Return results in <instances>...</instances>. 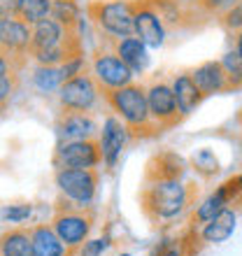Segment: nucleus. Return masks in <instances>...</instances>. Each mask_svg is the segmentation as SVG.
<instances>
[{
	"label": "nucleus",
	"mask_w": 242,
	"mask_h": 256,
	"mask_svg": "<svg viewBox=\"0 0 242 256\" xmlns=\"http://www.w3.org/2000/svg\"><path fill=\"white\" fill-rule=\"evenodd\" d=\"M222 24L230 30H242V0H238L236 5L222 14Z\"/></svg>",
	"instance_id": "c85d7f7f"
},
{
	"label": "nucleus",
	"mask_w": 242,
	"mask_h": 256,
	"mask_svg": "<svg viewBox=\"0 0 242 256\" xmlns=\"http://www.w3.org/2000/svg\"><path fill=\"white\" fill-rule=\"evenodd\" d=\"M100 84L88 72L70 77L58 86V100L63 110H74V112H91L100 100Z\"/></svg>",
	"instance_id": "423d86ee"
},
{
	"label": "nucleus",
	"mask_w": 242,
	"mask_h": 256,
	"mask_svg": "<svg viewBox=\"0 0 242 256\" xmlns=\"http://www.w3.org/2000/svg\"><path fill=\"white\" fill-rule=\"evenodd\" d=\"M91 74L96 77V82L100 84L102 94L108 91H114L133 82V70L121 61L116 52H96L94 61H91Z\"/></svg>",
	"instance_id": "6e6552de"
},
{
	"label": "nucleus",
	"mask_w": 242,
	"mask_h": 256,
	"mask_svg": "<svg viewBox=\"0 0 242 256\" xmlns=\"http://www.w3.org/2000/svg\"><path fill=\"white\" fill-rule=\"evenodd\" d=\"M147 108L152 114V122L161 128H170L180 122V110H177V100H175V91L172 84L163 80H154L147 86Z\"/></svg>",
	"instance_id": "9d476101"
},
{
	"label": "nucleus",
	"mask_w": 242,
	"mask_h": 256,
	"mask_svg": "<svg viewBox=\"0 0 242 256\" xmlns=\"http://www.w3.org/2000/svg\"><path fill=\"white\" fill-rule=\"evenodd\" d=\"M172 91H175V100H177V110L182 116H188L191 112H196V108L202 102V91L196 86L191 72H182L172 80Z\"/></svg>",
	"instance_id": "6ab92c4d"
},
{
	"label": "nucleus",
	"mask_w": 242,
	"mask_h": 256,
	"mask_svg": "<svg viewBox=\"0 0 242 256\" xmlns=\"http://www.w3.org/2000/svg\"><path fill=\"white\" fill-rule=\"evenodd\" d=\"M16 7H19V0H0V19H14Z\"/></svg>",
	"instance_id": "473e14b6"
},
{
	"label": "nucleus",
	"mask_w": 242,
	"mask_h": 256,
	"mask_svg": "<svg viewBox=\"0 0 242 256\" xmlns=\"http://www.w3.org/2000/svg\"><path fill=\"white\" fill-rule=\"evenodd\" d=\"M158 256H184V254H182V247H170V250H166Z\"/></svg>",
	"instance_id": "f704fd0d"
},
{
	"label": "nucleus",
	"mask_w": 242,
	"mask_h": 256,
	"mask_svg": "<svg viewBox=\"0 0 242 256\" xmlns=\"http://www.w3.org/2000/svg\"><path fill=\"white\" fill-rule=\"evenodd\" d=\"M119 256H130V254H119Z\"/></svg>",
	"instance_id": "e433bc0d"
},
{
	"label": "nucleus",
	"mask_w": 242,
	"mask_h": 256,
	"mask_svg": "<svg viewBox=\"0 0 242 256\" xmlns=\"http://www.w3.org/2000/svg\"><path fill=\"white\" fill-rule=\"evenodd\" d=\"M133 35L140 38L147 47L158 49L166 42V24L156 10L149 5L147 0H135V19H133Z\"/></svg>",
	"instance_id": "9b49d317"
},
{
	"label": "nucleus",
	"mask_w": 242,
	"mask_h": 256,
	"mask_svg": "<svg viewBox=\"0 0 242 256\" xmlns=\"http://www.w3.org/2000/svg\"><path fill=\"white\" fill-rule=\"evenodd\" d=\"M228 74V82H230V88L233 86H240L242 84V58L236 54V52H228V54L224 56L222 61H219Z\"/></svg>",
	"instance_id": "cd10ccee"
},
{
	"label": "nucleus",
	"mask_w": 242,
	"mask_h": 256,
	"mask_svg": "<svg viewBox=\"0 0 242 256\" xmlns=\"http://www.w3.org/2000/svg\"><path fill=\"white\" fill-rule=\"evenodd\" d=\"M56 130H58V140H86V138H96L98 133V124L91 116V112H74V110H66L56 122Z\"/></svg>",
	"instance_id": "ddd939ff"
},
{
	"label": "nucleus",
	"mask_w": 242,
	"mask_h": 256,
	"mask_svg": "<svg viewBox=\"0 0 242 256\" xmlns=\"http://www.w3.org/2000/svg\"><path fill=\"white\" fill-rule=\"evenodd\" d=\"M147 49H149L147 44H144L140 38H135V35L114 42L116 56L133 70V74H142L149 68V52Z\"/></svg>",
	"instance_id": "a211bd4d"
},
{
	"label": "nucleus",
	"mask_w": 242,
	"mask_h": 256,
	"mask_svg": "<svg viewBox=\"0 0 242 256\" xmlns=\"http://www.w3.org/2000/svg\"><path fill=\"white\" fill-rule=\"evenodd\" d=\"M200 2L202 10H208V12H226L228 7H233L238 0H198Z\"/></svg>",
	"instance_id": "2f4dec72"
},
{
	"label": "nucleus",
	"mask_w": 242,
	"mask_h": 256,
	"mask_svg": "<svg viewBox=\"0 0 242 256\" xmlns=\"http://www.w3.org/2000/svg\"><path fill=\"white\" fill-rule=\"evenodd\" d=\"M14 70H16V66H14V63L10 61V58L2 54V52H0V72L7 74V72H14Z\"/></svg>",
	"instance_id": "72a5a7b5"
},
{
	"label": "nucleus",
	"mask_w": 242,
	"mask_h": 256,
	"mask_svg": "<svg viewBox=\"0 0 242 256\" xmlns=\"http://www.w3.org/2000/svg\"><path fill=\"white\" fill-rule=\"evenodd\" d=\"M110 240L108 238H96V240H86V242L82 244L80 250V256H102L105 250H108Z\"/></svg>",
	"instance_id": "7c9ffc66"
},
{
	"label": "nucleus",
	"mask_w": 242,
	"mask_h": 256,
	"mask_svg": "<svg viewBox=\"0 0 242 256\" xmlns=\"http://www.w3.org/2000/svg\"><path fill=\"white\" fill-rule=\"evenodd\" d=\"M86 12L96 28L102 35H108V40L119 42L133 35L135 0H110V2L96 0V2H88Z\"/></svg>",
	"instance_id": "7ed1b4c3"
},
{
	"label": "nucleus",
	"mask_w": 242,
	"mask_h": 256,
	"mask_svg": "<svg viewBox=\"0 0 242 256\" xmlns=\"http://www.w3.org/2000/svg\"><path fill=\"white\" fill-rule=\"evenodd\" d=\"M236 224H238V212H236V210H230V208H224L219 214H214L212 219H210V222L202 224L200 238L208 244L226 242V240L233 236Z\"/></svg>",
	"instance_id": "f3484780"
},
{
	"label": "nucleus",
	"mask_w": 242,
	"mask_h": 256,
	"mask_svg": "<svg viewBox=\"0 0 242 256\" xmlns=\"http://www.w3.org/2000/svg\"><path fill=\"white\" fill-rule=\"evenodd\" d=\"M63 84V77H60L58 66H38L33 72V86L40 91V94H52V91H58V86Z\"/></svg>",
	"instance_id": "b1692460"
},
{
	"label": "nucleus",
	"mask_w": 242,
	"mask_h": 256,
	"mask_svg": "<svg viewBox=\"0 0 242 256\" xmlns=\"http://www.w3.org/2000/svg\"><path fill=\"white\" fill-rule=\"evenodd\" d=\"M47 16H52V0H19L16 19L26 21L28 26H33Z\"/></svg>",
	"instance_id": "5701e85b"
},
{
	"label": "nucleus",
	"mask_w": 242,
	"mask_h": 256,
	"mask_svg": "<svg viewBox=\"0 0 242 256\" xmlns=\"http://www.w3.org/2000/svg\"><path fill=\"white\" fill-rule=\"evenodd\" d=\"M130 140V130L126 128V124L121 122L119 116H108L105 124H102L100 138H98V144H100V156L102 163L108 168H114L116 161H119L121 152Z\"/></svg>",
	"instance_id": "f8f14e48"
},
{
	"label": "nucleus",
	"mask_w": 242,
	"mask_h": 256,
	"mask_svg": "<svg viewBox=\"0 0 242 256\" xmlns=\"http://www.w3.org/2000/svg\"><path fill=\"white\" fill-rule=\"evenodd\" d=\"M240 119H242V116H240Z\"/></svg>",
	"instance_id": "4c0bfd02"
},
{
	"label": "nucleus",
	"mask_w": 242,
	"mask_h": 256,
	"mask_svg": "<svg viewBox=\"0 0 242 256\" xmlns=\"http://www.w3.org/2000/svg\"><path fill=\"white\" fill-rule=\"evenodd\" d=\"M236 54L242 58V30H238V38H236Z\"/></svg>",
	"instance_id": "c9c22d12"
},
{
	"label": "nucleus",
	"mask_w": 242,
	"mask_h": 256,
	"mask_svg": "<svg viewBox=\"0 0 242 256\" xmlns=\"http://www.w3.org/2000/svg\"><path fill=\"white\" fill-rule=\"evenodd\" d=\"M191 202V189L182 180H154L144 182L140 191L142 212L152 222H172L184 214Z\"/></svg>",
	"instance_id": "f03ea898"
},
{
	"label": "nucleus",
	"mask_w": 242,
	"mask_h": 256,
	"mask_svg": "<svg viewBox=\"0 0 242 256\" xmlns=\"http://www.w3.org/2000/svg\"><path fill=\"white\" fill-rule=\"evenodd\" d=\"M52 228L66 242L68 250L74 252L86 242L88 233L94 228V212H91V208H77L70 202L58 205L54 219H52Z\"/></svg>",
	"instance_id": "20e7f679"
},
{
	"label": "nucleus",
	"mask_w": 242,
	"mask_h": 256,
	"mask_svg": "<svg viewBox=\"0 0 242 256\" xmlns=\"http://www.w3.org/2000/svg\"><path fill=\"white\" fill-rule=\"evenodd\" d=\"M14 91H16V74L0 72V108H5V102L14 96Z\"/></svg>",
	"instance_id": "c756f323"
},
{
	"label": "nucleus",
	"mask_w": 242,
	"mask_h": 256,
	"mask_svg": "<svg viewBox=\"0 0 242 256\" xmlns=\"http://www.w3.org/2000/svg\"><path fill=\"white\" fill-rule=\"evenodd\" d=\"M191 77H194L196 86L202 91V96H214V94H222V91L230 88L228 74H226V70H224V66L219 61L200 63L191 72Z\"/></svg>",
	"instance_id": "2eb2a0df"
},
{
	"label": "nucleus",
	"mask_w": 242,
	"mask_h": 256,
	"mask_svg": "<svg viewBox=\"0 0 242 256\" xmlns=\"http://www.w3.org/2000/svg\"><path fill=\"white\" fill-rule=\"evenodd\" d=\"M98 163H102L100 156V144L96 138H86V140H68L58 142V147L54 152V168H96Z\"/></svg>",
	"instance_id": "0eeeda50"
},
{
	"label": "nucleus",
	"mask_w": 242,
	"mask_h": 256,
	"mask_svg": "<svg viewBox=\"0 0 242 256\" xmlns=\"http://www.w3.org/2000/svg\"><path fill=\"white\" fill-rule=\"evenodd\" d=\"M0 256H33L30 230L12 228L0 236Z\"/></svg>",
	"instance_id": "4be33fe9"
},
{
	"label": "nucleus",
	"mask_w": 242,
	"mask_h": 256,
	"mask_svg": "<svg viewBox=\"0 0 242 256\" xmlns=\"http://www.w3.org/2000/svg\"><path fill=\"white\" fill-rule=\"evenodd\" d=\"M30 244L33 256H70L72 252L66 247V242L56 236L52 224H40L30 228Z\"/></svg>",
	"instance_id": "dca6fc26"
},
{
	"label": "nucleus",
	"mask_w": 242,
	"mask_h": 256,
	"mask_svg": "<svg viewBox=\"0 0 242 256\" xmlns=\"http://www.w3.org/2000/svg\"><path fill=\"white\" fill-rule=\"evenodd\" d=\"M52 19H56L70 30H74V26L80 24V5H77V0H52Z\"/></svg>",
	"instance_id": "393cba45"
},
{
	"label": "nucleus",
	"mask_w": 242,
	"mask_h": 256,
	"mask_svg": "<svg viewBox=\"0 0 242 256\" xmlns=\"http://www.w3.org/2000/svg\"><path fill=\"white\" fill-rule=\"evenodd\" d=\"M238 186H236V182H226L224 186H219V189L214 191L212 196H208L205 200L198 205V210H196V214H194V222H198V224H205V222H210L214 214H219L226 205H228V200H230V196L233 194H238Z\"/></svg>",
	"instance_id": "412c9836"
},
{
	"label": "nucleus",
	"mask_w": 242,
	"mask_h": 256,
	"mask_svg": "<svg viewBox=\"0 0 242 256\" xmlns=\"http://www.w3.org/2000/svg\"><path fill=\"white\" fill-rule=\"evenodd\" d=\"M194 166H196V170L205 177H212L219 172V161H216V156L212 154L210 149H200V152L194 156Z\"/></svg>",
	"instance_id": "bb28decb"
},
{
	"label": "nucleus",
	"mask_w": 242,
	"mask_h": 256,
	"mask_svg": "<svg viewBox=\"0 0 242 256\" xmlns=\"http://www.w3.org/2000/svg\"><path fill=\"white\" fill-rule=\"evenodd\" d=\"M184 175V161L172 152H161L147 163V172H144V182H154V180H182Z\"/></svg>",
	"instance_id": "aec40b11"
},
{
	"label": "nucleus",
	"mask_w": 242,
	"mask_h": 256,
	"mask_svg": "<svg viewBox=\"0 0 242 256\" xmlns=\"http://www.w3.org/2000/svg\"><path fill=\"white\" fill-rule=\"evenodd\" d=\"M56 186L66 202L77 208H91L98 191V170L96 168H60L56 170Z\"/></svg>",
	"instance_id": "39448f33"
},
{
	"label": "nucleus",
	"mask_w": 242,
	"mask_h": 256,
	"mask_svg": "<svg viewBox=\"0 0 242 256\" xmlns=\"http://www.w3.org/2000/svg\"><path fill=\"white\" fill-rule=\"evenodd\" d=\"M30 38L33 28L21 19H0V52L19 68L30 56Z\"/></svg>",
	"instance_id": "1a4fd4ad"
},
{
	"label": "nucleus",
	"mask_w": 242,
	"mask_h": 256,
	"mask_svg": "<svg viewBox=\"0 0 242 256\" xmlns=\"http://www.w3.org/2000/svg\"><path fill=\"white\" fill-rule=\"evenodd\" d=\"M105 100L112 108L116 116L126 124V128L130 130V138H154L156 133H161V128L152 122L147 108V86L142 84H126L114 91L105 94Z\"/></svg>",
	"instance_id": "f257e3e1"
},
{
	"label": "nucleus",
	"mask_w": 242,
	"mask_h": 256,
	"mask_svg": "<svg viewBox=\"0 0 242 256\" xmlns=\"http://www.w3.org/2000/svg\"><path fill=\"white\" fill-rule=\"evenodd\" d=\"M33 214V205L30 202H14V205H5L0 210V219L10 224H21Z\"/></svg>",
	"instance_id": "a878e982"
},
{
	"label": "nucleus",
	"mask_w": 242,
	"mask_h": 256,
	"mask_svg": "<svg viewBox=\"0 0 242 256\" xmlns=\"http://www.w3.org/2000/svg\"><path fill=\"white\" fill-rule=\"evenodd\" d=\"M33 38H30V52H40V49H52L58 47L74 33L70 28H66L63 24H58L56 19L47 16V19L33 24Z\"/></svg>",
	"instance_id": "4468645a"
}]
</instances>
